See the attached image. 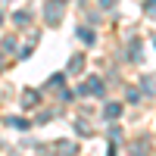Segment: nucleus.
Masks as SVG:
<instances>
[{
	"label": "nucleus",
	"instance_id": "f257e3e1",
	"mask_svg": "<svg viewBox=\"0 0 156 156\" xmlns=\"http://www.w3.org/2000/svg\"><path fill=\"white\" fill-rule=\"evenodd\" d=\"M44 12H47V22H50V25H56V22H59V12H62V9L53 3V0H50V3L44 6Z\"/></svg>",
	"mask_w": 156,
	"mask_h": 156
},
{
	"label": "nucleus",
	"instance_id": "f03ea898",
	"mask_svg": "<svg viewBox=\"0 0 156 156\" xmlns=\"http://www.w3.org/2000/svg\"><path fill=\"white\" fill-rule=\"evenodd\" d=\"M100 90H103V81L100 78H90V81L81 87V94H100Z\"/></svg>",
	"mask_w": 156,
	"mask_h": 156
},
{
	"label": "nucleus",
	"instance_id": "7ed1b4c3",
	"mask_svg": "<svg viewBox=\"0 0 156 156\" xmlns=\"http://www.w3.org/2000/svg\"><path fill=\"white\" fill-rule=\"evenodd\" d=\"M119 112H122L119 103H109V106H106V119H119Z\"/></svg>",
	"mask_w": 156,
	"mask_h": 156
},
{
	"label": "nucleus",
	"instance_id": "20e7f679",
	"mask_svg": "<svg viewBox=\"0 0 156 156\" xmlns=\"http://www.w3.org/2000/svg\"><path fill=\"white\" fill-rule=\"evenodd\" d=\"M78 37H81L84 44H94V31L90 28H78Z\"/></svg>",
	"mask_w": 156,
	"mask_h": 156
},
{
	"label": "nucleus",
	"instance_id": "39448f33",
	"mask_svg": "<svg viewBox=\"0 0 156 156\" xmlns=\"http://www.w3.org/2000/svg\"><path fill=\"white\" fill-rule=\"evenodd\" d=\"M3 50H16V37H6V41H3Z\"/></svg>",
	"mask_w": 156,
	"mask_h": 156
},
{
	"label": "nucleus",
	"instance_id": "423d86ee",
	"mask_svg": "<svg viewBox=\"0 0 156 156\" xmlns=\"http://www.w3.org/2000/svg\"><path fill=\"white\" fill-rule=\"evenodd\" d=\"M156 9V0H147V12H153Z\"/></svg>",
	"mask_w": 156,
	"mask_h": 156
},
{
	"label": "nucleus",
	"instance_id": "0eeeda50",
	"mask_svg": "<svg viewBox=\"0 0 156 156\" xmlns=\"http://www.w3.org/2000/svg\"><path fill=\"white\" fill-rule=\"evenodd\" d=\"M100 3H103V6H112V3H115V0H100Z\"/></svg>",
	"mask_w": 156,
	"mask_h": 156
}]
</instances>
